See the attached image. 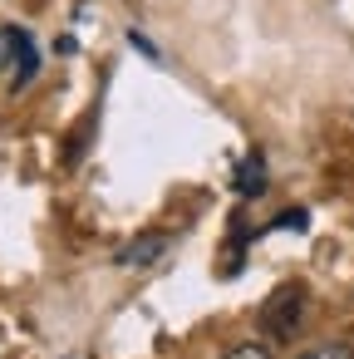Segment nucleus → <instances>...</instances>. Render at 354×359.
Masks as SVG:
<instances>
[{
	"instance_id": "423d86ee",
	"label": "nucleus",
	"mask_w": 354,
	"mask_h": 359,
	"mask_svg": "<svg viewBox=\"0 0 354 359\" xmlns=\"http://www.w3.org/2000/svg\"><path fill=\"white\" fill-rule=\"evenodd\" d=\"M15 69V45H11V25H0V74Z\"/></svg>"
},
{
	"instance_id": "f257e3e1",
	"label": "nucleus",
	"mask_w": 354,
	"mask_h": 359,
	"mask_svg": "<svg viewBox=\"0 0 354 359\" xmlns=\"http://www.w3.org/2000/svg\"><path fill=\"white\" fill-rule=\"evenodd\" d=\"M300 310H305V285H280L271 300H266V330L271 334H295V325H300Z\"/></svg>"
},
{
	"instance_id": "39448f33",
	"label": "nucleus",
	"mask_w": 354,
	"mask_h": 359,
	"mask_svg": "<svg viewBox=\"0 0 354 359\" xmlns=\"http://www.w3.org/2000/svg\"><path fill=\"white\" fill-rule=\"evenodd\" d=\"M222 359H275V354H271V344H261V339H241V344H231Z\"/></svg>"
},
{
	"instance_id": "0eeeda50",
	"label": "nucleus",
	"mask_w": 354,
	"mask_h": 359,
	"mask_svg": "<svg viewBox=\"0 0 354 359\" xmlns=\"http://www.w3.org/2000/svg\"><path fill=\"white\" fill-rule=\"evenodd\" d=\"M300 359H349V349H344V344H315V349H305Z\"/></svg>"
},
{
	"instance_id": "20e7f679",
	"label": "nucleus",
	"mask_w": 354,
	"mask_h": 359,
	"mask_svg": "<svg viewBox=\"0 0 354 359\" xmlns=\"http://www.w3.org/2000/svg\"><path fill=\"white\" fill-rule=\"evenodd\" d=\"M236 192L241 197H261L266 192V163H261V153H246V163L236 168Z\"/></svg>"
},
{
	"instance_id": "f03ea898",
	"label": "nucleus",
	"mask_w": 354,
	"mask_h": 359,
	"mask_svg": "<svg viewBox=\"0 0 354 359\" xmlns=\"http://www.w3.org/2000/svg\"><path fill=\"white\" fill-rule=\"evenodd\" d=\"M172 246V236H163V231H148V236H138V241H128L123 251H118V266H128V271H143V266H153L163 251Z\"/></svg>"
},
{
	"instance_id": "6e6552de",
	"label": "nucleus",
	"mask_w": 354,
	"mask_h": 359,
	"mask_svg": "<svg viewBox=\"0 0 354 359\" xmlns=\"http://www.w3.org/2000/svg\"><path fill=\"white\" fill-rule=\"evenodd\" d=\"M275 226H285V231H305V212H285V217H275Z\"/></svg>"
},
{
	"instance_id": "7ed1b4c3",
	"label": "nucleus",
	"mask_w": 354,
	"mask_h": 359,
	"mask_svg": "<svg viewBox=\"0 0 354 359\" xmlns=\"http://www.w3.org/2000/svg\"><path fill=\"white\" fill-rule=\"evenodd\" d=\"M11 45H15V89H20V84H30V79H35L40 55H35V40H30L20 25H11Z\"/></svg>"
}]
</instances>
